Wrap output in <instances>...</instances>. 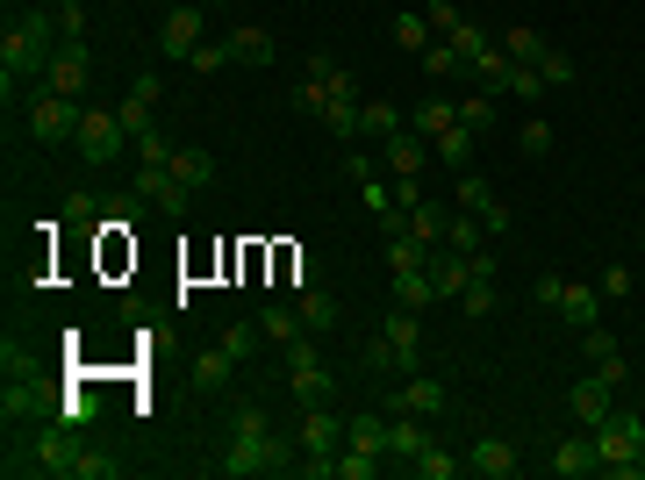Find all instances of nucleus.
<instances>
[{
  "instance_id": "1",
  "label": "nucleus",
  "mask_w": 645,
  "mask_h": 480,
  "mask_svg": "<svg viewBox=\"0 0 645 480\" xmlns=\"http://www.w3.org/2000/svg\"><path fill=\"white\" fill-rule=\"evenodd\" d=\"M8 480L15 473H44V480H115L122 459L108 445H94V438H80V423H51L36 430L29 445H8Z\"/></svg>"
},
{
  "instance_id": "2",
  "label": "nucleus",
  "mask_w": 645,
  "mask_h": 480,
  "mask_svg": "<svg viewBox=\"0 0 645 480\" xmlns=\"http://www.w3.org/2000/svg\"><path fill=\"white\" fill-rule=\"evenodd\" d=\"M65 36V22H58V8L44 15H22V22H8V36H0V101H15L22 86H44V72H51V58L65 51L58 44Z\"/></svg>"
},
{
  "instance_id": "3",
  "label": "nucleus",
  "mask_w": 645,
  "mask_h": 480,
  "mask_svg": "<svg viewBox=\"0 0 645 480\" xmlns=\"http://www.w3.org/2000/svg\"><path fill=\"white\" fill-rule=\"evenodd\" d=\"M302 466V438H288V430H230V445H222L216 473L230 480H258V473H294Z\"/></svg>"
},
{
  "instance_id": "4",
  "label": "nucleus",
  "mask_w": 645,
  "mask_h": 480,
  "mask_svg": "<svg viewBox=\"0 0 645 480\" xmlns=\"http://www.w3.org/2000/svg\"><path fill=\"white\" fill-rule=\"evenodd\" d=\"M588 445H595V473L631 480V459H638V445H645V416L638 409H610V423L588 430Z\"/></svg>"
},
{
  "instance_id": "5",
  "label": "nucleus",
  "mask_w": 645,
  "mask_h": 480,
  "mask_svg": "<svg viewBox=\"0 0 645 480\" xmlns=\"http://www.w3.org/2000/svg\"><path fill=\"white\" fill-rule=\"evenodd\" d=\"M122 144H130V130H122V108H80V137H72V151H80L94 172L115 165Z\"/></svg>"
},
{
  "instance_id": "6",
  "label": "nucleus",
  "mask_w": 645,
  "mask_h": 480,
  "mask_svg": "<svg viewBox=\"0 0 645 480\" xmlns=\"http://www.w3.org/2000/svg\"><path fill=\"white\" fill-rule=\"evenodd\" d=\"M80 108L86 101H65V94L44 86V94L29 101V137L36 144H72V137H80Z\"/></svg>"
},
{
  "instance_id": "7",
  "label": "nucleus",
  "mask_w": 645,
  "mask_h": 480,
  "mask_svg": "<svg viewBox=\"0 0 645 480\" xmlns=\"http://www.w3.org/2000/svg\"><path fill=\"white\" fill-rule=\"evenodd\" d=\"M130 194L136 201H151L158 216H172V223H180V216H187V180H172V165H136L130 172Z\"/></svg>"
},
{
  "instance_id": "8",
  "label": "nucleus",
  "mask_w": 645,
  "mask_h": 480,
  "mask_svg": "<svg viewBox=\"0 0 645 480\" xmlns=\"http://www.w3.org/2000/svg\"><path fill=\"white\" fill-rule=\"evenodd\" d=\"M288 387L302 402H338V373H330V366L316 359V344H288Z\"/></svg>"
},
{
  "instance_id": "9",
  "label": "nucleus",
  "mask_w": 645,
  "mask_h": 480,
  "mask_svg": "<svg viewBox=\"0 0 645 480\" xmlns=\"http://www.w3.org/2000/svg\"><path fill=\"white\" fill-rule=\"evenodd\" d=\"M459 208H466V216H480V230H488V237H502V230H510V201H502L480 172H459Z\"/></svg>"
},
{
  "instance_id": "10",
  "label": "nucleus",
  "mask_w": 645,
  "mask_h": 480,
  "mask_svg": "<svg viewBox=\"0 0 645 480\" xmlns=\"http://www.w3.org/2000/svg\"><path fill=\"white\" fill-rule=\"evenodd\" d=\"M208 44V29H202V0H180L166 15V29H158V51L166 58H194Z\"/></svg>"
},
{
  "instance_id": "11",
  "label": "nucleus",
  "mask_w": 645,
  "mask_h": 480,
  "mask_svg": "<svg viewBox=\"0 0 645 480\" xmlns=\"http://www.w3.org/2000/svg\"><path fill=\"white\" fill-rule=\"evenodd\" d=\"M581 352H588V373L610 387V395H624V380H631V366H624V352H617V337L603 323L595 330H581Z\"/></svg>"
},
{
  "instance_id": "12",
  "label": "nucleus",
  "mask_w": 645,
  "mask_h": 480,
  "mask_svg": "<svg viewBox=\"0 0 645 480\" xmlns=\"http://www.w3.org/2000/svg\"><path fill=\"white\" fill-rule=\"evenodd\" d=\"M294 438H302V452H322V459H338V452H344V416L330 409V402H308V409H302V430H294Z\"/></svg>"
},
{
  "instance_id": "13",
  "label": "nucleus",
  "mask_w": 645,
  "mask_h": 480,
  "mask_svg": "<svg viewBox=\"0 0 645 480\" xmlns=\"http://www.w3.org/2000/svg\"><path fill=\"white\" fill-rule=\"evenodd\" d=\"M44 86L65 94V101H86V86H94V58H86V44H65V51L51 58V72H44Z\"/></svg>"
},
{
  "instance_id": "14",
  "label": "nucleus",
  "mask_w": 645,
  "mask_h": 480,
  "mask_svg": "<svg viewBox=\"0 0 645 480\" xmlns=\"http://www.w3.org/2000/svg\"><path fill=\"white\" fill-rule=\"evenodd\" d=\"M438 445V438H430V416H409V409H394L388 416V459H424V452Z\"/></svg>"
},
{
  "instance_id": "15",
  "label": "nucleus",
  "mask_w": 645,
  "mask_h": 480,
  "mask_svg": "<svg viewBox=\"0 0 645 480\" xmlns=\"http://www.w3.org/2000/svg\"><path fill=\"white\" fill-rule=\"evenodd\" d=\"M44 416H51V395H44L36 380H15V373H8V395H0V423L15 430V423H44Z\"/></svg>"
},
{
  "instance_id": "16",
  "label": "nucleus",
  "mask_w": 645,
  "mask_h": 480,
  "mask_svg": "<svg viewBox=\"0 0 645 480\" xmlns=\"http://www.w3.org/2000/svg\"><path fill=\"white\" fill-rule=\"evenodd\" d=\"M322 130L330 137H358V94H352V72H330V101H322Z\"/></svg>"
},
{
  "instance_id": "17",
  "label": "nucleus",
  "mask_w": 645,
  "mask_h": 480,
  "mask_svg": "<svg viewBox=\"0 0 645 480\" xmlns=\"http://www.w3.org/2000/svg\"><path fill=\"white\" fill-rule=\"evenodd\" d=\"M294 316H302V330H308V337H330V330L344 323L338 294H330V287H308V280H302V294H294Z\"/></svg>"
},
{
  "instance_id": "18",
  "label": "nucleus",
  "mask_w": 645,
  "mask_h": 480,
  "mask_svg": "<svg viewBox=\"0 0 645 480\" xmlns=\"http://www.w3.org/2000/svg\"><path fill=\"white\" fill-rule=\"evenodd\" d=\"M567 409H574V423L581 430H603V423H610V409H617V395H610V387H603V380H574V395H567Z\"/></svg>"
},
{
  "instance_id": "19",
  "label": "nucleus",
  "mask_w": 645,
  "mask_h": 480,
  "mask_svg": "<svg viewBox=\"0 0 645 480\" xmlns=\"http://www.w3.org/2000/svg\"><path fill=\"white\" fill-rule=\"evenodd\" d=\"M560 323L574 330V337H581V330H595V323H603V287H581V280H567V294H560Z\"/></svg>"
},
{
  "instance_id": "20",
  "label": "nucleus",
  "mask_w": 645,
  "mask_h": 480,
  "mask_svg": "<svg viewBox=\"0 0 645 480\" xmlns=\"http://www.w3.org/2000/svg\"><path fill=\"white\" fill-rule=\"evenodd\" d=\"M344 452H358V459H380L388 452V416H344Z\"/></svg>"
},
{
  "instance_id": "21",
  "label": "nucleus",
  "mask_w": 645,
  "mask_h": 480,
  "mask_svg": "<svg viewBox=\"0 0 645 480\" xmlns=\"http://www.w3.org/2000/svg\"><path fill=\"white\" fill-rule=\"evenodd\" d=\"M466 466H474L480 480H510V473H516V445H510V438H474Z\"/></svg>"
},
{
  "instance_id": "22",
  "label": "nucleus",
  "mask_w": 645,
  "mask_h": 480,
  "mask_svg": "<svg viewBox=\"0 0 645 480\" xmlns=\"http://www.w3.org/2000/svg\"><path fill=\"white\" fill-rule=\"evenodd\" d=\"M424 165H430V137H416V130L388 137V172H394V180H416Z\"/></svg>"
},
{
  "instance_id": "23",
  "label": "nucleus",
  "mask_w": 645,
  "mask_h": 480,
  "mask_svg": "<svg viewBox=\"0 0 645 480\" xmlns=\"http://www.w3.org/2000/svg\"><path fill=\"white\" fill-rule=\"evenodd\" d=\"M402 130H409V115L394 101H366V108H358V144H366V137L388 144V137H402Z\"/></svg>"
},
{
  "instance_id": "24",
  "label": "nucleus",
  "mask_w": 645,
  "mask_h": 480,
  "mask_svg": "<svg viewBox=\"0 0 645 480\" xmlns=\"http://www.w3.org/2000/svg\"><path fill=\"white\" fill-rule=\"evenodd\" d=\"M445 402H452V395H445V380H430V373H409V387L394 395V409H409V416H438Z\"/></svg>"
},
{
  "instance_id": "25",
  "label": "nucleus",
  "mask_w": 645,
  "mask_h": 480,
  "mask_svg": "<svg viewBox=\"0 0 645 480\" xmlns=\"http://www.w3.org/2000/svg\"><path fill=\"white\" fill-rule=\"evenodd\" d=\"M222 44H230V58H238V65H272V29H258V22H238Z\"/></svg>"
},
{
  "instance_id": "26",
  "label": "nucleus",
  "mask_w": 645,
  "mask_h": 480,
  "mask_svg": "<svg viewBox=\"0 0 645 480\" xmlns=\"http://www.w3.org/2000/svg\"><path fill=\"white\" fill-rule=\"evenodd\" d=\"M380 337H394V344H402L409 373L424 366V330H416V309H402V301H394V316H388V323H380Z\"/></svg>"
},
{
  "instance_id": "27",
  "label": "nucleus",
  "mask_w": 645,
  "mask_h": 480,
  "mask_svg": "<svg viewBox=\"0 0 645 480\" xmlns=\"http://www.w3.org/2000/svg\"><path fill=\"white\" fill-rule=\"evenodd\" d=\"M430 158H438V165H452V172H466V165H474V130H466V122L438 130V137H430Z\"/></svg>"
},
{
  "instance_id": "28",
  "label": "nucleus",
  "mask_w": 645,
  "mask_h": 480,
  "mask_svg": "<svg viewBox=\"0 0 645 480\" xmlns=\"http://www.w3.org/2000/svg\"><path fill=\"white\" fill-rule=\"evenodd\" d=\"M230 366H238V359H230V352H222V344H216V352H194L187 380H194V387H202V395H222V387H230Z\"/></svg>"
},
{
  "instance_id": "29",
  "label": "nucleus",
  "mask_w": 645,
  "mask_h": 480,
  "mask_svg": "<svg viewBox=\"0 0 645 480\" xmlns=\"http://www.w3.org/2000/svg\"><path fill=\"white\" fill-rule=\"evenodd\" d=\"M430 287H438V294H466V287H474V266H466V258H459L452 244H445L438 266H430Z\"/></svg>"
},
{
  "instance_id": "30",
  "label": "nucleus",
  "mask_w": 645,
  "mask_h": 480,
  "mask_svg": "<svg viewBox=\"0 0 645 480\" xmlns=\"http://www.w3.org/2000/svg\"><path fill=\"white\" fill-rule=\"evenodd\" d=\"M258 330H266V344H302V316L288 309V301H272V309H258Z\"/></svg>"
},
{
  "instance_id": "31",
  "label": "nucleus",
  "mask_w": 645,
  "mask_h": 480,
  "mask_svg": "<svg viewBox=\"0 0 645 480\" xmlns=\"http://www.w3.org/2000/svg\"><path fill=\"white\" fill-rule=\"evenodd\" d=\"M552 473H567V480L595 473V445L588 438H560V445H552Z\"/></svg>"
},
{
  "instance_id": "32",
  "label": "nucleus",
  "mask_w": 645,
  "mask_h": 480,
  "mask_svg": "<svg viewBox=\"0 0 645 480\" xmlns=\"http://www.w3.org/2000/svg\"><path fill=\"white\" fill-rule=\"evenodd\" d=\"M358 373H409L402 344H394V337H374V344H358Z\"/></svg>"
},
{
  "instance_id": "33",
  "label": "nucleus",
  "mask_w": 645,
  "mask_h": 480,
  "mask_svg": "<svg viewBox=\"0 0 645 480\" xmlns=\"http://www.w3.org/2000/svg\"><path fill=\"white\" fill-rule=\"evenodd\" d=\"M172 180H187V187H208V180H216V158H208L202 144H180V151H172Z\"/></svg>"
},
{
  "instance_id": "34",
  "label": "nucleus",
  "mask_w": 645,
  "mask_h": 480,
  "mask_svg": "<svg viewBox=\"0 0 645 480\" xmlns=\"http://www.w3.org/2000/svg\"><path fill=\"white\" fill-rule=\"evenodd\" d=\"M394 301H402V309H430V301H438V287H430V266H409V273H394Z\"/></svg>"
},
{
  "instance_id": "35",
  "label": "nucleus",
  "mask_w": 645,
  "mask_h": 480,
  "mask_svg": "<svg viewBox=\"0 0 645 480\" xmlns=\"http://www.w3.org/2000/svg\"><path fill=\"white\" fill-rule=\"evenodd\" d=\"M445 44H452V51L466 58V65H474V58H488V51H495V36L480 29V22H466V15H459L452 29H445Z\"/></svg>"
},
{
  "instance_id": "36",
  "label": "nucleus",
  "mask_w": 645,
  "mask_h": 480,
  "mask_svg": "<svg viewBox=\"0 0 645 480\" xmlns=\"http://www.w3.org/2000/svg\"><path fill=\"white\" fill-rule=\"evenodd\" d=\"M394 44H402L409 58H424L430 44H438V29H430V15H416V8H409V15H394Z\"/></svg>"
},
{
  "instance_id": "37",
  "label": "nucleus",
  "mask_w": 645,
  "mask_h": 480,
  "mask_svg": "<svg viewBox=\"0 0 645 480\" xmlns=\"http://www.w3.org/2000/svg\"><path fill=\"white\" fill-rule=\"evenodd\" d=\"M495 101H502V94H488V86H480V94H466V101H459V122H466L474 137H488V130H495Z\"/></svg>"
},
{
  "instance_id": "38",
  "label": "nucleus",
  "mask_w": 645,
  "mask_h": 480,
  "mask_svg": "<svg viewBox=\"0 0 645 480\" xmlns=\"http://www.w3.org/2000/svg\"><path fill=\"white\" fill-rule=\"evenodd\" d=\"M495 44H502V51H510V58H524V65H538V58L552 51V44H545L538 29H524V22H516V29H502V36H495Z\"/></svg>"
},
{
  "instance_id": "39",
  "label": "nucleus",
  "mask_w": 645,
  "mask_h": 480,
  "mask_svg": "<svg viewBox=\"0 0 645 480\" xmlns=\"http://www.w3.org/2000/svg\"><path fill=\"white\" fill-rule=\"evenodd\" d=\"M480 237H488V230H480V216H466V208H459L452 223H445V244H452L459 258H466V251H480Z\"/></svg>"
},
{
  "instance_id": "40",
  "label": "nucleus",
  "mask_w": 645,
  "mask_h": 480,
  "mask_svg": "<svg viewBox=\"0 0 645 480\" xmlns=\"http://www.w3.org/2000/svg\"><path fill=\"white\" fill-rule=\"evenodd\" d=\"M459 309L474 316V323H488V316H495V309H502V294H495V280H474V287L459 294Z\"/></svg>"
},
{
  "instance_id": "41",
  "label": "nucleus",
  "mask_w": 645,
  "mask_h": 480,
  "mask_svg": "<svg viewBox=\"0 0 645 480\" xmlns=\"http://www.w3.org/2000/svg\"><path fill=\"white\" fill-rule=\"evenodd\" d=\"M502 94H516V101H538V94H545V72L516 58V65H510V79H502Z\"/></svg>"
},
{
  "instance_id": "42",
  "label": "nucleus",
  "mask_w": 645,
  "mask_h": 480,
  "mask_svg": "<svg viewBox=\"0 0 645 480\" xmlns=\"http://www.w3.org/2000/svg\"><path fill=\"white\" fill-rule=\"evenodd\" d=\"M409 237H416V244H438L445 237V216L430 201H416V208H409Z\"/></svg>"
},
{
  "instance_id": "43",
  "label": "nucleus",
  "mask_w": 645,
  "mask_h": 480,
  "mask_svg": "<svg viewBox=\"0 0 645 480\" xmlns=\"http://www.w3.org/2000/svg\"><path fill=\"white\" fill-rule=\"evenodd\" d=\"M258 337H266V330H258V316H252V323H230V330H222V352H230V359H252Z\"/></svg>"
},
{
  "instance_id": "44",
  "label": "nucleus",
  "mask_w": 645,
  "mask_h": 480,
  "mask_svg": "<svg viewBox=\"0 0 645 480\" xmlns=\"http://www.w3.org/2000/svg\"><path fill=\"white\" fill-rule=\"evenodd\" d=\"M136 165H172V137L158 130V122L144 130V137H136Z\"/></svg>"
},
{
  "instance_id": "45",
  "label": "nucleus",
  "mask_w": 645,
  "mask_h": 480,
  "mask_svg": "<svg viewBox=\"0 0 645 480\" xmlns=\"http://www.w3.org/2000/svg\"><path fill=\"white\" fill-rule=\"evenodd\" d=\"M452 122H459L452 101H424L416 108V137H438V130H452Z\"/></svg>"
},
{
  "instance_id": "46",
  "label": "nucleus",
  "mask_w": 645,
  "mask_h": 480,
  "mask_svg": "<svg viewBox=\"0 0 645 480\" xmlns=\"http://www.w3.org/2000/svg\"><path fill=\"white\" fill-rule=\"evenodd\" d=\"M459 65H466V58H459L452 44H445V36H438V44H430V51H424V72H430V79H452Z\"/></svg>"
},
{
  "instance_id": "47",
  "label": "nucleus",
  "mask_w": 645,
  "mask_h": 480,
  "mask_svg": "<svg viewBox=\"0 0 645 480\" xmlns=\"http://www.w3.org/2000/svg\"><path fill=\"white\" fill-rule=\"evenodd\" d=\"M130 101L158 108V101H166V72H151V65H144V72H136V79H130Z\"/></svg>"
},
{
  "instance_id": "48",
  "label": "nucleus",
  "mask_w": 645,
  "mask_h": 480,
  "mask_svg": "<svg viewBox=\"0 0 645 480\" xmlns=\"http://www.w3.org/2000/svg\"><path fill=\"white\" fill-rule=\"evenodd\" d=\"M459 466H466V459H452V452H445V445H430L424 459H416V473H424V480H452Z\"/></svg>"
},
{
  "instance_id": "49",
  "label": "nucleus",
  "mask_w": 645,
  "mask_h": 480,
  "mask_svg": "<svg viewBox=\"0 0 645 480\" xmlns=\"http://www.w3.org/2000/svg\"><path fill=\"white\" fill-rule=\"evenodd\" d=\"M538 72H545V86H567V79H574V58H567L560 44H552V51L538 58Z\"/></svg>"
},
{
  "instance_id": "50",
  "label": "nucleus",
  "mask_w": 645,
  "mask_h": 480,
  "mask_svg": "<svg viewBox=\"0 0 645 480\" xmlns=\"http://www.w3.org/2000/svg\"><path fill=\"white\" fill-rule=\"evenodd\" d=\"M388 266H394V273L424 266V244H416V237H388Z\"/></svg>"
},
{
  "instance_id": "51",
  "label": "nucleus",
  "mask_w": 645,
  "mask_h": 480,
  "mask_svg": "<svg viewBox=\"0 0 645 480\" xmlns=\"http://www.w3.org/2000/svg\"><path fill=\"white\" fill-rule=\"evenodd\" d=\"M222 65H230V44H216V36H208L202 51L187 58V72H222Z\"/></svg>"
},
{
  "instance_id": "52",
  "label": "nucleus",
  "mask_w": 645,
  "mask_h": 480,
  "mask_svg": "<svg viewBox=\"0 0 645 480\" xmlns=\"http://www.w3.org/2000/svg\"><path fill=\"white\" fill-rule=\"evenodd\" d=\"M524 151H531V158L552 151V122H545V115H531V122H524Z\"/></svg>"
},
{
  "instance_id": "53",
  "label": "nucleus",
  "mask_w": 645,
  "mask_h": 480,
  "mask_svg": "<svg viewBox=\"0 0 645 480\" xmlns=\"http://www.w3.org/2000/svg\"><path fill=\"white\" fill-rule=\"evenodd\" d=\"M560 294H567V280H560V273H545L538 287H531V301H538V309H552V316H560Z\"/></svg>"
},
{
  "instance_id": "54",
  "label": "nucleus",
  "mask_w": 645,
  "mask_h": 480,
  "mask_svg": "<svg viewBox=\"0 0 645 480\" xmlns=\"http://www.w3.org/2000/svg\"><path fill=\"white\" fill-rule=\"evenodd\" d=\"M122 130H130V144H136L144 130H151V108H144V101H122Z\"/></svg>"
},
{
  "instance_id": "55",
  "label": "nucleus",
  "mask_w": 645,
  "mask_h": 480,
  "mask_svg": "<svg viewBox=\"0 0 645 480\" xmlns=\"http://www.w3.org/2000/svg\"><path fill=\"white\" fill-rule=\"evenodd\" d=\"M631 294V266H610V273H603V301H624Z\"/></svg>"
},
{
  "instance_id": "56",
  "label": "nucleus",
  "mask_w": 645,
  "mask_h": 480,
  "mask_svg": "<svg viewBox=\"0 0 645 480\" xmlns=\"http://www.w3.org/2000/svg\"><path fill=\"white\" fill-rule=\"evenodd\" d=\"M466 266H474V280H495V266H502V258H495L488 244H480V251H466Z\"/></svg>"
},
{
  "instance_id": "57",
  "label": "nucleus",
  "mask_w": 645,
  "mask_h": 480,
  "mask_svg": "<svg viewBox=\"0 0 645 480\" xmlns=\"http://www.w3.org/2000/svg\"><path fill=\"white\" fill-rule=\"evenodd\" d=\"M631 473H645V445H638V459H631Z\"/></svg>"
},
{
  "instance_id": "58",
  "label": "nucleus",
  "mask_w": 645,
  "mask_h": 480,
  "mask_svg": "<svg viewBox=\"0 0 645 480\" xmlns=\"http://www.w3.org/2000/svg\"><path fill=\"white\" fill-rule=\"evenodd\" d=\"M58 8H86V0H58Z\"/></svg>"
},
{
  "instance_id": "59",
  "label": "nucleus",
  "mask_w": 645,
  "mask_h": 480,
  "mask_svg": "<svg viewBox=\"0 0 645 480\" xmlns=\"http://www.w3.org/2000/svg\"><path fill=\"white\" fill-rule=\"evenodd\" d=\"M638 237H645V230H638Z\"/></svg>"
}]
</instances>
